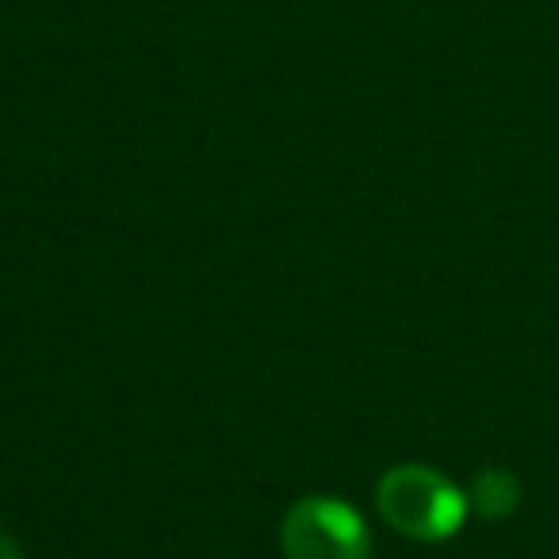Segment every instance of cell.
<instances>
[{"mask_svg":"<svg viewBox=\"0 0 559 559\" xmlns=\"http://www.w3.org/2000/svg\"><path fill=\"white\" fill-rule=\"evenodd\" d=\"M467 502H472L475 510H479L483 518H490V521L510 518V513L518 510V502H521V483L513 479L510 472H502V467H487V472L475 475Z\"/></svg>","mask_w":559,"mask_h":559,"instance_id":"3957f363","label":"cell"},{"mask_svg":"<svg viewBox=\"0 0 559 559\" xmlns=\"http://www.w3.org/2000/svg\"><path fill=\"white\" fill-rule=\"evenodd\" d=\"M0 559H24V551H20V544L12 540L9 533H0Z\"/></svg>","mask_w":559,"mask_h":559,"instance_id":"277c9868","label":"cell"},{"mask_svg":"<svg viewBox=\"0 0 559 559\" xmlns=\"http://www.w3.org/2000/svg\"><path fill=\"white\" fill-rule=\"evenodd\" d=\"M380 518L411 540H449L464 528L467 495L426 464H399L376 487Z\"/></svg>","mask_w":559,"mask_h":559,"instance_id":"6da1fadb","label":"cell"},{"mask_svg":"<svg viewBox=\"0 0 559 559\" xmlns=\"http://www.w3.org/2000/svg\"><path fill=\"white\" fill-rule=\"evenodd\" d=\"M280 544L288 559H368L372 551L360 513L330 495L299 498L284 518Z\"/></svg>","mask_w":559,"mask_h":559,"instance_id":"7a4b0ae2","label":"cell"}]
</instances>
